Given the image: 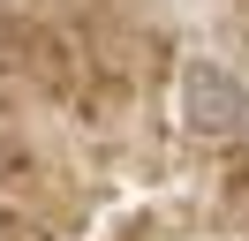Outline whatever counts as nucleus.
I'll return each mask as SVG.
<instances>
[{"instance_id": "nucleus-1", "label": "nucleus", "mask_w": 249, "mask_h": 241, "mask_svg": "<svg viewBox=\"0 0 249 241\" xmlns=\"http://www.w3.org/2000/svg\"><path fill=\"white\" fill-rule=\"evenodd\" d=\"M181 120H189V136H212V143L242 136L249 128V83L234 68H219V60H189L181 68Z\"/></svg>"}]
</instances>
